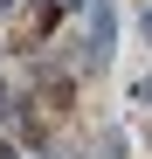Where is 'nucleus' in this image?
<instances>
[{"instance_id": "obj_5", "label": "nucleus", "mask_w": 152, "mask_h": 159, "mask_svg": "<svg viewBox=\"0 0 152 159\" xmlns=\"http://www.w3.org/2000/svg\"><path fill=\"white\" fill-rule=\"evenodd\" d=\"M56 7H76V0H56Z\"/></svg>"}, {"instance_id": "obj_1", "label": "nucleus", "mask_w": 152, "mask_h": 159, "mask_svg": "<svg viewBox=\"0 0 152 159\" xmlns=\"http://www.w3.org/2000/svg\"><path fill=\"white\" fill-rule=\"evenodd\" d=\"M111 42H118V14H111V0H97V14H90V42H83V62L104 69V62H111Z\"/></svg>"}, {"instance_id": "obj_4", "label": "nucleus", "mask_w": 152, "mask_h": 159, "mask_svg": "<svg viewBox=\"0 0 152 159\" xmlns=\"http://www.w3.org/2000/svg\"><path fill=\"white\" fill-rule=\"evenodd\" d=\"M138 28H145V42H152V7H145V21H138Z\"/></svg>"}, {"instance_id": "obj_6", "label": "nucleus", "mask_w": 152, "mask_h": 159, "mask_svg": "<svg viewBox=\"0 0 152 159\" xmlns=\"http://www.w3.org/2000/svg\"><path fill=\"white\" fill-rule=\"evenodd\" d=\"M0 7H14V0H0Z\"/></svg>"}, {"instance_id": "obj_3", "label": "nucleus", "mask_w": 152, "mask_h": 159, "mask_svg": "<svg viewBox=\"0 0 152 159\" xmlns=\"http://www.w3.org/2000/svg\"><path fill=\"white\" fill-rule=\"evenodd\" d=\"M132 97H138V104H152V76H145V83H138V90H132Z\"/></svg>"}, {"instance_id": "obj_2", "label": "nucleus", "mask_w": 152, "mask_h": 159, "mask_svg": "<svg viewBox=\"0 0 152 159\" xmlns=\"http://www.w3.org/2000/svg\"><path fill=\"white\" fill-rule=\"evenodd\" d=\"M56 14H62L56 0H35V14H28V42H42L48 28H56Z\"/></svg>"}]
</instances>
